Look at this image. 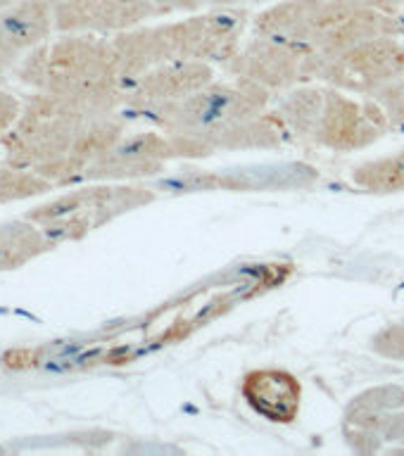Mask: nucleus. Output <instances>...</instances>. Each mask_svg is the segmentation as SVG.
Here are the masks:
<instances>
[{"mask_svg": "<svg viewBox=\"0 0 404 456\" xmlns=\"http://www.w3.org/2000/svg\"><path fill=\"white\" fill-rule=\"evenodd\" d=\"M374 352L388 359H404V323L383 328L381 333L371 340Z\"/></svg>", "mask_w": 404, "mask_h": 456, "instance_id": "obj_12", "label": "nucleus"}, {"mask_svg": "<svg viewBox=\"0 0 404 456\" xmlns=\"http://www.w3.org/2000/svg\"><path fill=\"white\" fill-rule=\"evenodd\" d=\"M7 3H10V0H0V7H5Z\"/></svg>", "mask_w": 404, "mask_h": 456, "instance_id": "obj_15", "label": "nucleus"}, {"mask_svg": "<svg viewBox=\"0 0 404 456\" xmlns=\"http://www.w3.org/2000/svg\"><path fill=\"white\" fill-rule=\"evenodd\" d=\"M50 28V10L45 3H24L0 17V53L31 45Z\"/></svg>", "mask_w": 404, "mask_h": 456, "instance_id": "obj_7", "label": "nucleus"}, {"mask_svg": "<svg viewBox=\"0 0 404 456\" xmlns=\"http://www.w3.org/2000/svg\"><path fill=\"white\" fill-rule=\"evenodd\" d=\"M321 3L324 0H284L257 14L252 21V31L255 36H285V38L298 41L302 27Z\"/></svg>", "mask_w": 404, "mask_h": 456, "instance_id": "obj_8", "label": "nucleus"}, {"mask_svg": "<svg viewBox=\"0 0 404 456\" xmlns=\"http://www.w3.org/2000/svg\"><path fill=\"white\" fill-rule=\"evenodd\" d=\"M352 181L369 192H404V148L355 167Z\"/></svg>", "mask_w": 404, "mask_h": 456, "instance_id": "obj_9", "label": "nucleus"}, {"mask_svg": "<svg viewBox=\"0 0 404 456\" xmlns=\"http://www.w3.org/2000/svg\"><path fill=\"white\" fill-rule=\"evenodd\" d=\"M400 406H404V390L388 385V387H374V390L359 395L352 409L357 411H391Z\"/></svg>", "mask_w": 404, "mask_h": 456, "instance_id": "obj_11", "label": "nucleus"}, {"mask_svg": "<svg viewBox=\"0 0 404 456\" xmlns=\"http://www.w3.org/2000/svg\"><path fill=\"white\" fill-rule=\"evenodd\" d=\"M324 57L326 55L321 50L305 41L285 36H257L243 53H235L228 69L269 91H276L288 88L302 77L319 78Z\"/></svg>", "mask_w": 404, "mask_h": 456, "instance_id": "obj_2", "label": "nucleus"}, {"mask_svg": "<svg viewBox=\"0 0 404 456\" xmlns=\"http://www.w3.org/2000/svg\"><path fill=\"white\" fill-rule=\"evenodd\" d=\"M404 77V41L400 36H378L338 57H324L319 78L355 93H371Z\"/></svg>", "mask_w": 404, "mask_h": 456, "instance_id": "obj_3", "label": "nucleus"}, {"mask_svg": "<svg viewBox=\"0 0 404 456\" xmlns=\"http://www.w3.org/2000/svg\"><path fill=\"white\" fill-rule=\"evenodd\" d=\"M243 0H198L200 7H234Z\"/></svg>", "mask_w": 404, "mask_h": 456, "instance_id": "obj_14", "label": "nucleus"}, {"mask_svg": "<svg viewBox=\"0 0 404 456\" xmlns=\"http://www.w3.org/2000/svg\"><path fill=\"white\" fill-rule=\"evenodd\" d=\"M348 7H359V10H376L385 14H400L404 10V0H335Z\"/></svg>", "mask_w": 404, "mask_h": 456, "instance_id": "obj_13", "label": "nucleus"}, {"mask_svg": "<svg viewBox=\"0 0 404 456\" xmlns=\"http://www.w3.org/2000/svg\"><path fill=\"white\" fill-rule=\"evenodd\" d=\"M374 100H376L381 110L388 117V124L391 128H404V81H391V84H383L381 88L371 93Z\"/></svg>", "mask_w": 404, "mask_h": 456, "instance_id": "obj_10", "label": "nucleus"}, {"mask_svg": "<svg viewBox=\"0 0 404 456\" xmlns=\"http://www.w3.org/2000/svg\"><path fill=\"white\" fill-rule=\"evenodd\" d=\"M388 128H391L388 117L376 100L359 105L341 91L326 88L312 141L324 148L345 152V150L367 148Z\"/></svg>", "mask_w": 404, "mask_h": 456, "instance_id": "obj_4", "label": "nucleus"}, {"mask_svg": "<svg viewBox=\"0 0 404 456\" xmlns=\"http://www.w3.org/2000/svg\"><path fill=\"white\" fill-rule=\"evenodd\" d=\"M214 71L207 62L200 60H169L143 71L141 78L136 81V91L131 102L138 105L157 107L164 102H174L191 93L200 91L202 86L212 81Z\"/></svg>", "mask_w": 404, "mask_h": 456, "instance_id": "obj_6", "label": "nucleus"}, {"mask_svg": "<svg viewBox=\"0 0 404 456\" xmlns=\"http://www.w3.org/2000/svg\"><path fill=\"white\" fill-rule=\"evenodd\" d=\"M269 100V88L238 77L235 84H207L174 102L153 107L167 124L169 134L177 131H200V128L221 126L231 121L255 119L264 112Z\"/></svg>", "mask_w": 404, "mask_h": 456, "instance_id": "obj_1", "label": "nucleus"}, {"mask_svg": "<svg viewBox=\"0 0 404 456\" xmlns=\"http://www.w3.org/2000/svg\"><path fill=\"white\" fill-rule=\"evenodd\" d=\"M243 399L257 416L288 426L300 416L302 385L291 370L255 369L243 378Z\"/></svg>", "mask_w": 404, "mask_h": 456, "instance_id": "obj_5", "label": "nucleus"}]
</instances>
